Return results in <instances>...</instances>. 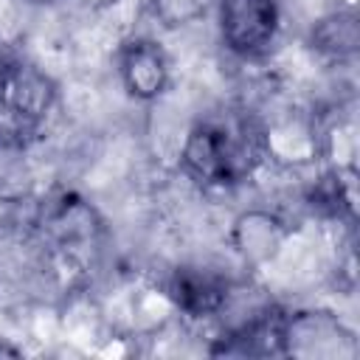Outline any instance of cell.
I'll use <instances>...</instances> for the list:
<instances>
[{"label":"cell","mask_w":360,"mask_h":360,"mask_svg":"<svg viewBox=\"0 0 360 360\" xmlns=\"http://www.w3.org/2000/svg\"><path fill=\"white\" fill-rule=\"evenodd\" d=\"M169 295L191 318H205L228 304V284L202 267H177L169 281Z\"/></svg>","instance_id":"5"},{"label":"cell","mask_w":360,"mask_h":360,"mask_svg":"<svg viewBox=\"0 0 360 360\" xmlns=\"http://www.w3.org/2000/svg\"><path fill=\"white\" fill-rule=\"evenodd\" d=\"M53 101V84L31 65H11L0 73V110L14 121H37Z\"/></svg>","instance_id":"3"},{"label":"cell","mask_w":360,"mask_h":360,"mask_svg":"<svg viewBox=\"0 0 360 360\" xmlns=\"http://www.w3.org/2000/svg\"><path fill=\"white\" fill-rule=\"evenodd\" d=\"M34 3H48V0H34Z\"/></svg>","instance_id":"7"},{"label":"cell","mask_w":360,"mask_h":360,"mask_svg":"<svg viewBox=\"0 0 360 360\" xmlns=\"http://www.w3.org/2000/svg\"><path fill=\"white\" fill-rule=\"evenodd\" d=\"M155 3H158V11L163 17H169V20L177 22V20H186V17L197 14L205 0H155Z\"/></svg>","instance_id":"6"},{"label":"cell","mask_w":360,"mask_h":360,"mask_svg":"<svg viewBox=\"0 0 360 360\" xmlns=\"http://www.w3.org/2000/svg\"><path fill=\"white\" fill-rule=\"evenodd\" d=\"M219 25L225 45L239 56H253L270 45L278 28L276 0H222Z\"/></svg>","instance_id":"2"},{"label":"cell","mask_w":360,"mask_h":360,"mask_svg":"<svg viewBox=\"0 0 360 360\" xmlns=\"http://www.w3.org/2000/svg\"><path fill=\"white\" fill-rule=\"evenodd\" d=\"M118 70H121V82L129 90V96L141 101L160 96L169 82V62L163 51L158 48V42L152 39L127 42L118 56Z\"/></svg>","instance_id":"4"},{"label":"cell","mask_w":360,"mask_h":360,"mask_svg":"<svg viewBox=\"0 0 360 360\" xmlns=\"http://www.w3.org/2000/svg\"><path fill=\"white\" fill-rule=\"evenodd\" d=\"M267 135L248 112L222 110L200 118L183 146V166L205 186H236L264 160Z\"/></svg>","instance_id":"1"}]
</instances>
